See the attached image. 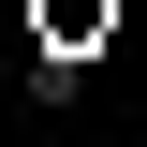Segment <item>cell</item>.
I'll use <instances>...</instances> for the list:
<instances>
[{
	"mask_svg": "<svg viewBox=\"0 0 147 147\" xmlns=\"http://www.w3.org/2000/svg\"><path fill=\"white\" fill-rule=\"evenodd\" d=\"M103 30H118V0H30V44H74V59H88Z\"/></svg>",
	"mask_w": 147,
	"mask_h": 147,
	"instance_id": "cell-1",
	"label": "cell"
}]
</instances>
